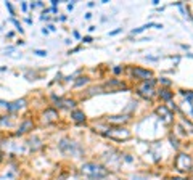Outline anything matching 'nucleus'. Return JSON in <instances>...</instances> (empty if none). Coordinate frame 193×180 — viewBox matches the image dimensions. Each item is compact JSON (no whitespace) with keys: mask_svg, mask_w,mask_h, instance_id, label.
<instances>
[{"mask_svg":"<svg viewBox=\"0 0 193 180\" xmlns=\"http://www.w3.org/2000/svg\"><path fill=\"white\" fill-rule=\"evenodd\" d=\"M21 8H23V11H26V10H27V5L23 2V3H21Z\"/></svg>","mask_w":193,"mask_h":180,"instance_id":"22","label":"nucleus"},{"mask_svg":"<svg viewBox=\"0 0 193 180\" xmlns=\"http://www.w3.org/2000/svg\"><path fill=\"white\" fill-rule=\"evenodd\" d=\"M82 42H85V44H90V42H92V37H90V35H87V37H84V39H82Z\"/></svg>","mask_w":193,"mask_h":180,"instance_id":"20","label":"nucleus"},{"mask_svg":"<svg viewBox=\"0 0 193 180\" xmlns=\"http://www.w3.org/2000/svg\"><path fill=\"white\" fill-rule=\"evenodd\" d=\"M113 71H114V73H116V74H119V73H121V71H122V69H121V68H119V66H116V68H114Z\"/></svg>","mask_w":193,"mask_h":180,"instance_id":"21","label":"nucleus"},{"mask_svg":"<svg viewBox=\"0 0 193 180\" xmlns=\"http://www.w3.org/2000/svg\"><path fill=\"white\" fill-rule=\"evenodd\" d=\"M0 159H2V154H0Z\"/></svg>","mask_w":193,"mask_h":180,"instance_id":"26","label":"nucleus"},{"mask_svg":"<svg viewBox=\"0 0 193 180\" xmlns=\"http://www.w3.org/2000/svg\"><path fill=\"white\" fill-rule=\"evenodd\" d=\"M27 143H29V146H31V149H32V151H35V149L42 148V143H40V140L37 138V137H32V138L29 140Z\"/></svg>","mask_w":193,"mask_h":180,"instance_id":"11","label":"nucleus"},{"mask_svg":"<svg viewBox=\"0 0 193 180\" xmlns=\"http://www.w3.org/2000/svg\"><path fill=\"white\" fill-rule=\"evenodd\" d=\"M106 137H111V138H116V140H126L129 138L130 134L126 129H116V130H110V132H105Z\"/></svg>","mask_w":193,"mask_h":180,"instance_id":"4","label":"nucleus"},{"mask_svg":"<svg viewBox=\"0 0 193 180\" xmlns=\"http://www.w3.org/2000/svg\"><path fill=\"white\" fill-rule=\"evenodd\" d=\"M71 117L74 119L76 122H84V121H85V114H84L82 111H79V109H74V111H72V113H71Z\"/></svg>","mask_w":193,"mask_h":180,"instance_id":"10","label":"nucleus"},{"mask_svg":"<svg viewBox=\"0 0 193 180\" xmlns=\"http://www.w3.org/2000/svg\"><path fill=\"white\" fill-rule=\"evenodd\" d=\"M0 125H10L8 116H0Z\"/></svg>","mask_w":193,"mask_h":180,"instance_id":"17","label":"nucleus"},{"mask_svg":"<svg viewBox=\"0 0 193 180\" xmlns=\"http://www.w3.org/2000/svg\"><path fill=\"white\" fill-rule=\"evenodd\" d=\"M159 97L162 98V100H171L172 98V92H169V90H161V92H159Z\"/></svg>","mask_w":193,"mask_h":180,"instance_id":"14","label":"nucleus"},{"mask_svg":"<svg viewBox=\"0 0 193 180\" xmlns=\"http://www.w3.org/2000/svg\"><path fill=\"white\" fill-rule=\"evenodd\" d=\"M132 74H134L135 77H138V79H150L151 77V71H143V69H138V68H135V69H132Z\"/></svg>","mask_w":193,"mask_h":180,"instance_id":"9","label":"nucleus"},{"mask_svg":"<svg viewBox=\"0 0 193 180\" xmlns=\"http://www.w3.org/2000/svg\"><path fill=\"white\" fill-rule=\"evenodd\" d=\"M127 119H129V116H111V117H108V121L113 124H119V122H126Z\"/></svg>","mask_w":193,"mask_h":180,"instance_id":"12","label":"nucleus"},{"mask_svg":"<svg viewBox=\"0 0 193 180\" xmlns=\"http://www.w3.org/2000/svg\"><path fill=\"white\" fill-rule=\"evenodd\" d=\"M58 146H60V151H61L63 154H71V156H79V154H82V148L79 146V143L72 142V140H69V138L60 140Z\"/></svg>","mask_w":193,"mask_h":180,"instance_id":"2","label":"nucleus"},{"mask_svg":"<svg viewBox=\"0 0 193 180\" xmlns=\"http://www.w3.org/2000/svg\"><path fill=\"white\" fill-rule=\"evenodd\" d=\"M24 105H26V100H24V98L15 100V101H11V103L7 105V111H10V113L18 111V109H21V108H24Z\"/></svg>","mask_w":193,"mask_h":180,"instance_id":"7","label":"nucleus"},{"mask_svg":"<svg viewBox=\"0 0 193 180\" xmlns=\"http://www.w3.org/2000/svg\"><path fill=\"white\" fill-rule=\"evenodd\" d=\"M56 117H58V113L55 109H52V108L45 109V113H44V122H53V121H56Z\"/></svg>","mask_w":193,"mask_h":180,"instance_id":"8","label":"nucleus"},{"mask_svg":"<svg viewBox=\"0 0 193 180\" xmlns=\"http://www.w3.org/2000/svg\"><path fill=\"white\" fill-rule=\"evenodd\" d=\"M87 82H89L87 77H79V79H77V81L74 82V85H76V87H81V85H85Z\"/></svg>","mask_w":193,"mask_h":180,"instance_id":"15","label":"nucleus"},{"mask_svg":"<svg viewBox=\"0 0 193 180\" xmlns=\"http://www.w3.org/2000/svg\"><path fill=\"white\" fill-rule=\"evenodd\" d=\"M176 167H177L179 171H190V167H191L190 158H188L187 154L180 153V154L177 156V159H176Z\"/></svg>","mask_w":193,"mask_h":180,"instance_id":"3","label":"nucleus"},{"mask_svg":"<svg viewBox=\"0 0 193 180\" xmlns=\"http://www.w3.org/2000/svg\"><path fill=\"white\" fill-rule=\"evenodd\" d=\"M82 174H85V175L92 177V178H95V180H98V178L106 177V175H108V171L105 169L103 166H100V164L87 163V164L82 166Z\"/></svg>","mask_w":193,"mask_h":180,"instance_id":"1","label":"nucleus"},{"mask_svg":"<svg viewBox=\"0 0 193 180\" xmlns=\"http://www.w3.org/2000/svg\"><path fill=\"white\" fill-rule=\"evenodd\" d=\"M8 21H11V23H13V24L16 26V29H18V31H20V34H23V32H24V29L21 27V24H20V21H16V19H15V16H13V18H10Z\"/></svg>","mask_w":193,"mask_h":180,"instance_id":"16","label":"nucleus"},{"mask_svg":"<svg viewBox=\"0 0 193 180\" xmlns=\"http://www.w3.org/2000/svg\"><path fill=\"white\" fill-rule=\"evenodd\" d=\"M153 87H155V81H145V84L138 88V92H140V95H143V97H147V98H151V95H153Z\"/></svg>","mask_w":193,"mask_h":180,"instance_id":"5","label":"nucleus"},{"mask_svg":"<svg viewBox=\"0 0 193 180\" xmlns=\"http://www.w3.org/2000/svg\"><path fill=\"white\" fill-rule=\"evenodd\" d=\"M118 32H121V29H116V31H113V32H110V35H114V34H118Z\"/></svg>","mask_w":193,"mask_h":180,"instance_id":"23","label":"nucleus"},{"mask_svg":"<svg viewBox=\"0 0 193 180\" xmlns=\"http://www.w3.org/2000/svg\"><path fill=\"white\" fill-rule=\"evenodd\" d=\"M5 7L8 8V11H10V15H11V18H13V15H15V10H13V5H11L10 2H5Z\"/></svg>","mask_w":193,"mask_h":180,"instance_id":"18","label":"nucleus"},{"mask_svg":"<svg viewBox=\"0 0 193 180\" xmlns=\"http://www.w3.org/2000/svg\"><path fill=\"white\" fill-rule=\"evenodd\" d=\"M52 5H53V7L56 8V5H58V0H52Z\"/></svg>","mask_w":193,"mask_h":180,"instance_id":"24","label":"nucleus"},{"mask_svg":"<svg viewBox=\"0 0 193 180\" xmlns=\"http://www.w3.org/2000/svg\"><path fill=\"white\" fill-rule=\"evenodd\" d=\"M32 53H35L37 56H47V50H34Z\"/></svg>","mask_w":193,"mask_h":180,"instance_id":"19","label":"nucleus"},{"mask_svg":"<svg viewBox=\"0 0 193 180\" xmlns=\"http://www.w3.org/2000/svg\"><path fill=\"white\" fill-rule=\"evenodd\" d=\"M74 8V3H68V10H72Z\"/></svg>","mask_w":193,"mask_h":180,"instance_id":"25","label":"nucleus"},{"mask_svg":"<svg viewBox=\"0 0 193 180\" xmlns=\"http://www.w3.org/2000/svg\"><path fill=\"white\" fill-rule=\"evenodd\" d=\"M32 127H34V122L31 121V119H26V121H23V124L20 125V129L16 130V135L20 137V135H23V134H26V132L32 130Z\"/></svg>","mask_w":193,"mask_h":180,"instance_id":"6","label":"nucleus"},{"mask_svg":"<svg viewBox=\"0 0 193 180\" xmlns=\"http://www.w3.org/2000/svg\"><path fill=\"white\" fill-rule=\"evenodd\" d=\"M151 26H155V23H150V24H143V26H140V27H137V29H134V31H130V35H137V34H140V32H143L145 29H148V27H151Z\"/></svg>","mask_w":193,"mask_h":180,"instance_id":"13","label":"nucleus"}]
</instances>
